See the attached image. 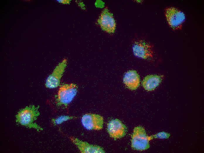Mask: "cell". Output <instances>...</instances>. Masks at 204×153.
Listing matches in <instances>:
<instances>
[{"label": "cell", "instance_id": "6da1fadb", "mask_svg": "<svg viewBox=\"0 0 204 153\" xmlns=\"http://www.w3.org/2000/svg\"><path fill=\"white\" fill-rule=\"evenodd\" d=\"M39 114L36 107L27 106L18 112L16 116V122L28 128H35L38 131L42 130L41 128L34 122Z\"/></svg>", "mask_w": 204, "mask_h": 153}, {"label": "cell", "instance_id": "7a4b0ae2", "mask_svg": "<svg viewBox=\"0 0 204 153\" xmlns=\"http://www.w3.org/2000/svg\"><path fill=\"white\" fill-rule=\"evenodd\" d=\"M153 139L152 135H147L143 128L137 126L134 128L132 135L131 147L137 150H145L149 148V141Z\"/></svg>", "mask_w": 204, "mask_h": 153}, {"label": "cell", "instance_id": "3957f363", "mask_svg": "<svg viewBox=\"0 0 204 153\" xmlns=\"http://www.w3.org/2000/svg\"><path fill=\"white\" fill-rule=\"evenodd\" d=\"M164 14L169 26L173 30L182 29L186 19L183 12L176 7L169 6L165 9Z\"/></svg>", "mask_w": 204, "mask_h": 153}, {"label": "cell", "instance_id": "277c9868", "mask_svg": "<svg viewBox=\"0 0 204 153\" xmlns=\"http://www.w3.org/2000/svg\"><path fill=\"white\" fill-rule=\"evenodd\" d=\"M77 87L75 84H64L59 87L57 93V100L58 103L66 106L70 103L76 95Z\"/></svg>", "mask_w": 204, "mask_h": 153}, {"label": "cell", "instance_id": "5b68a950", "mask_svg": "<svg viewBox=\"0 0 204 153\" xmlns=\"http://www.w3.org/2000/svg\"><path fill=\"white\" fill-rule=\"evenodd\" d=\"M132 50L135 56L145 59H151L154 55L152 46L142 39H137L134 41Z\"/></svg>", "mask_w": 204, "mask_h": 153}, {"label": "cell", "instance_id": "8992f818", "mask_svg": "<svg viewBox=\"0 0 204 153\" xmlns=\"http://www.w3.org/2000/svg\"><path fill=\"white\" fill-rule=\"evenodd\" d=\"M81 122L84 127L89 130H100L103 127V118L98 114H85L82 116Z\"/></svg>", "mask_w": 204, "mask_h": 153}, {"label": "cell", "instance_id": "52a82bcc", "mask_svg": "<svg viewBox=\"0 0 204 153\" xmlns=\"http://www.w3.org/2000/svg\"><path fill=\"white\" fill-rule=\"evenodd\" d=\"M67 64V61L64 59L55 68L52 73L47 77L45 86L49 88H55L59 86L61 79Z\"/></svg>", "mask_w": 204, "mask_h": 153}, {"label": "cell", "instance_id": "ba28073f", "mask_svg": "<svg viewBox=\"0 0 204 153\" xmlns=\"http://www.w3.org/2000/svg\"><path fill=\"white\" fill-rule=\"evenodd\" d=\"M97 22L103 30L109 33H113L116 28V23L112 14L107 8L102 11Z\"/></svg>", "mask_w": 204, "mask_h": 153}, {"label": "cell", "instance_id": "9c48e42d", "mask_svg": "<svg viewBox=\"0 0 204 153\" xmlns=\"http://www.w3.org/2000/svg\"><path fill=\"white\" fill-rule=\"evenodd\" d=\"M107 130L110 136L115 139L124 137L126 133V127L118 119H113L107 124Z\"/></svg>", "mask_w": 204, "mask_h": 153}, {"label": "cell", "instance_id": "30bf717a", "mask_svg": "<svg viewBox=\"0 0 204 153\" xmlns=\"http://www.w3.org/2000/svg\"><path fill=\"white\" fill-rule=\"evenodd\" d=\"M72 142L82 153H103L105 152L98 146L92 145L73 137H70Z\"/></svg>", "mask_w": 204, "mask_h": 153}, {"label": "cell", "instance_id": "8fae6325", "mask_svg": "<svg viewBox=\"0 0 204 153\" xmlns=\"http://www.w3.org/2000/svg\"><path fill=\"white\" fill-rule=\"evenodd\" d=\"M123 82L129 89L132 90H135L140 84L139 75L135 71L129 70L125 74Z\"/></svg>", "mask_w": 204, "mask_h": 153}, {"label": "cell", "instance_id": "7c38bea8", "mask_svg": "<svg viewBox=\"0 0 204 153\" xmlns=\"http://www.w3.org/2000/svg\"><path fill=\"white\" fill-rule=\"evenodd\" d=\"M161 81V78L158 76L148 75L143 80L142 85L146 90L151 91L154 89L159 85Z\"/></svg>", "mask_w": 204, "mask_h": 153}, {"label": "cell", "instance_id": "4fadbf2b", "mask_svg": "<svg viewBox=\"0 0 204 153\" xmlns=\"http://www.w3.org/2000/svg\"><path fill=\"white\" fill-rule=\"evenodd\" d=\"M154 138L167 139L170 136L169 134L161 132L152 135Z\"/></svg>", "mask_w": 204, "mask_h": 153}, {"label": "cell", "instance_id": "5bb4252c", "mask_svg": "<svg viewBox=\"0 0 204 153\" xmlns=\"http://www.w3.org/2000/svg\"><path fill=\"white\" fill-rule=\"evenodd\" d=\"M70 119V117L67 116H64L60 117L53 121L55 124H59L63 122L66 121Z\"/></svg>", "mask_w": 204, "mask_h": 153}, {"label": "cell", "instance_id": "9a60e30c", "mask_svg": "<svg viewBox=\"0 0 204 153\" xmlns=\"http://www.w3.org/2000/svg\"><path fill=\"white\" fill-rule=\"evenodd\" d=\"M60 2L63 4H69V0H60L59 1Z\"/></svg>", "mask_w": 204, "mask_h": 153}]
</instances>
